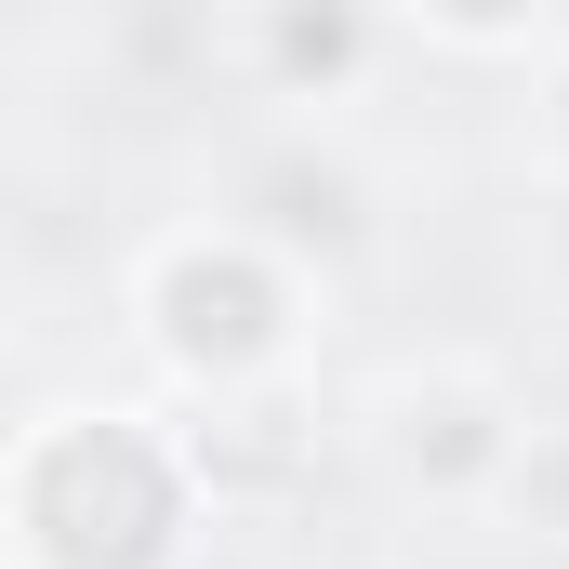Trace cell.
I'll use <instances>...</instances> for the list:
<instances>
[{"label":"cell","mask_w":569,"mask_h":569,"mask_svg":"<svg viewBox=\"0 0 569 569\" xmlns=\"http://www.w3.org/2000/svg\"><path fill=\"white\" fill-rule=\"evenodd\" d=\"M13 530H27L40 569H159L172 530H186V477H172V450L146 425L67 411L13 463Z\"/></svg>","instance_id":"obj_1"},{"label":"cell","mask_w":569,"mask_h":569,"mask_svg":"<svg viewBox=\"0 0 569 569\" xmlns=\"http://www.w3.org/2000/svg\"><path fill=\"white\" fill-rule=\"evenodd\" d=\"M146 318H159V345H172L186 371L239 385V371H266V358H279L291 291H279V266H266L252 239H186V252H159V279H146Z\"/></svg>","instance_id":"obj_2"},{"label":"cell","mask_w":569,"mask_h":569,"mask_svg":"<svg viewBox=\"0 0 569 569\" xmlns=\"http://www.w3.org/2000/svg\"><path fill=\"white\" fill-rule=\"evenodd\" d=\"M252 199H266V226H279V239H318V252H345V239H358V186H345L331 159H266V172H252Z\"/></svg>","instance_id":"obj_3"},{"label":"cell","mask_w":569,"mask_h":569,"mask_svg":"<svg viewBox=\"0 0 569 569\" xmlns=\"http://www.w3.org/2000/svg\"><path fill=\"white\" fill-rule=\"evenodd\" d=\"M398 450H411V463H425V477H463V463H490V411H477V398H411V437H398Z\"/></svg>","instance_id":"obj_4"},{"label":"cell","mask_w":569,"mask_h":569,"mask_svg":"<svg viewBox=\"0 0 569 569\" xmlns=\"http://www.w3.org/2000/svg\"><path fill=\"white\" fill-rule=\"evenodd\" d=\"M266 53H279L291 80H331V67L358 53V13H279V27H266Z\"/></svg>","instance_id":"obj_5"},{"label":"cell","mask_w":569,"mask_h":569,"mask_svg":"<svg viewBox=\"0 0 569 569\" xmlns=\"http://www.w3.org/2000/svg\"><path fill=\"white\" fill-rule=\"evenodd\" d=\"M557 133H569V80H557Z\"/></svg>","instance_id":"obj_6"}]
</instances>
